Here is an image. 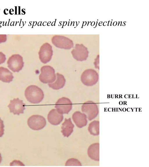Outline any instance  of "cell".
<instances>
[{
    "label": "cell",
    "mask_w": 149,
    "mask_h": 167,
    "mask_svg": "<svg viewBox=\"0 0 149 167\" xmlns=\"http://www.w3.org/2000/svg\"><path fill=\"white\" fill-rule=\"evenodd\" d=\"M24 94L27 100L34 104L40 103L44 97V94L42 90L35 85L28 86L25 91Z\"/></svg>",
    "instance_id": "cell-1"
},
{
    "label": "cell",
    "mask_w": 149,
    "mask_h": 167,
    "mask_svg": "<svg viewBox=\"0 0 149 167\" xmlns=\"http://www.w3.org/2000/svg\"><path fill=\"white\" fill-rule=\"evenodd\" d=\"M41 74L39 76L40 81L44 84L52 83L56 79V75L54 68L49 66H45L40 69Z\"/></svg>",
    "instance_id": "cell-2"
},
{
    "label": "cell",
    "mask_w": 149,
    "mask_h": 167,
    "mask_svg": "<svg viewBox=\"0 0 149 167\" xmlns=\"http://www.w3.org/2000/svg\"><path fill=\"white\" fill-rule=\"evenodd\" d=\"M8 67L14 72H18L24 66L22 57L18 54H14L10 57L7 61Z\"/></svg>",
    "instance_id": "cell-3"
},
{
    "label": "cell",
    "mask_w": 149,
    "mask_h": 167,
    "mask_svg": "<svg viewBox=\"0 0 149 167\" xmlns=\"http://www.w3.org/2000/svg\"><path fill=\"white\" fill-rule=\"evenodd\" d=\"M27 124L30 128L34 130H40L46 124L45 119L39 115H33L28 119Z\"/></svg>",
    "instance_id": "cell-4"
},
{
    "label": "cell",
    "mask_w": 149,
    "mask_h": 167,
    "mask_svg": "<svg viewBox=\"0 0 149 167\" xmlns=\"http://www.w3.org/2000/svg\"><path fill=\"white\" fill-rule=\"evenodd\" d=\"M52 41L55 46L60 48L70 49L73 46V43L71 39L63 36H54L52 38Z\"/></svg>",
    "instance_id": "cell-5"
},
{
    "label": "cell",
    "mask_w": 149,
    "mask_h": 167,
    "mask_svg": "<svg viewBox=\"0 0 149 167\" xmlns=\"http://www.w3.org/2000/svg\"><path fill=\"white\" fill-rule=\"evenodd\" d=\"M71 53L73 58L78 61L85 60L88 56L87 48L82 44H76Z\"/></svg>",
    "instance_id": "cell-6"
},
{
    "label": "cell",
    "mask_w": 149,
    "mask_h": 167,
    "mask_svg": "<svg viewBox=\"0 0 149 167\" xmlns=\"http://www.w3.org/2000/svg\"><path fill=\"white\" fill-rule=\"evenodd\" d=\"M72 104L70 100L67 97L59 99L55 103V108L60 113L68 114L72 108Z\"/></svg>",
    "instance_id": "cell-7"
},
{
    "label": "cell",
    "mask_w": 149,
    "mask_h": 167,
    "mask_svg": "<svg viewBox=\"0 0 149 167\" xmlns=\"http://www.w3.org/2000/svg\"><path fill=\"white\" fill-rule=\"evenodd\" d=\"M38 54L42 63H46L48 62L51 60L53 55L52 46L48 43H44L40 47Z\"/></svg>",
    "instance_id": "cell-8"
},
{
    "label": "cell",
    "mask_w": 149,
    "mask_h": 167,
    "mask_svg": "<svg viewBox=\"0 0 149 167\" xmlns=\"http://www.w3.org/2000/svg\"><path fill=\"white\" fill-rule=\"evenodd\" d=\"M25 106L23 100L17 98L10 100L8 107L10 112L13 113L14 115H19L20 114L24 113V111L25 109Z\"/></svg>",
    "instance_id": "cell-9"
},
{
    "label": "cell",
    "mask_w": 149,
    "mask_h": 167,
    "mask_svg": "<svg viewBox=\"0 0 149 167\" xmlns=\"http://www.w3.org/2000/svg\"><path fill=\"white\" fill-rule=\"evenodd\" d=\"M94 70L89 69L85 70L81 77V82L87 86H92L94 84Z\"/></svg>",
    "instance_id": "cell-10"
},
{
    "label": "cell",
    "mask_w": 149,
    "mask_h": 167,
    "mask_svg": "<svg viewBox=\"0 0 149 167\" xmlns=\"http://www.w3.org/2000/svg\"><path fill=\"white\" fill-rule=\"evenodd\" d=\"M63 119V115L59 113L56 109H53L51 110L47 115L48 121L54 125H58L62 121Z\"/></svg>",
    "instance_id": "cell-11"
},
{
    "label": "cell",
    "mask_w": 149,
    "mask_h": 167,
    "mask_svg": "<svg viewBox=\"0 0 149 167\" xmlns=\"http://www.w3.org/2000/svg\"><path fill=\"white\" fill-rule=\"evenodd\" d=\"M72 119L76 126L79 128L82 127L86 124V115L79 111L74 112L72 115Z\"/></svg>",
    "instance_id": "cell-12"
},
{
    "label": "cell",
    "mask_w": 149,
    "mask_h": 167,
    "mask_svg": "<svg viewBox=\"0 0 149 167\" xmlns=\"http://www.w3.org/2000/svg\"><path fill=\"white\" fill-rule=\"evenodd\" d=\"M74 126L70 118L68 119L65 118L61 127V132L63 136L68 137L72 132Z\"/></svg>",
    "instance_id": "cell-13"
},
{
    "label": "cell",
    "mask_w": 149,
    "mask_h": 167,
    "mask_svg": "<svg viewBox=\"0 0 149 167\" xmlns=\"http://www.w3.org/2000/svg\"><path fill=\"white\" fill-rule=\"evenodd\" d=\"M56 79L52 83H48L49 87L52 89L57 90L63 87L65 83V79L63 75L58 73L56 74Z\"/></svg>",
    "instance_id": "cell-14"
},
{
    "label": "cell",
    "mask_w": 149,
    "mask_h": 167,
    "mask_svg": "<svg viewBox=\"0 0 149 167\" xmlns=\"http://www.w3.org/2000/svg\"><path fill=\"white\" fill-rule=\"evenodd\" d=\"M13 78L12 73L8 69L0 67V80L9 83L13 81Z\"/></svg>",
    "instance_id": "cell-15"
},
{
    "label": "cell",
    "mask_w": 149,
    "mask_h": 167,
    "mask_svg": "<svg viewBox=\"0 0 149 167\" xmlns=\"http://www.w3.org/2000/svg\"><path fill=\"white\" fill-rule=\"evenodd\" d=\"M80 162L77 159L71 158L68 159L66 162L65 166H81Z\"/></svg>",
    "instance_id": "cell-16"
},
{
    "label": "cell",
    "mask_w": 149,
    "mask_h": 167,
    "mask_svg": "<svg viewBox=\"0 0 149 167\" xmlns=\"http://www.w3.org/2000/svg\"><path fill=\"white\" fill-rule=\"evenodd\" d=\"M4 128L3 121L0 118V137H1L4 134Z\"/></svg>",
    "instance_id": "cell-17"
},
{
    "label": "cell",
    "mask_w": 149,
    "mask_h": 167,
    "mask_svg": "<svg viewBox=\"0 0 149 167\" xmlns=\"http://www.w3.org/2000/svg\"><path fill=\"white\" fill-rule=\"evenodd\" d=\"M6 59L5 55L2 52H0V64L4 63Z\"/></svg>",
    "instance_id": "cell-18"
},
{
    "label": "cell",
    "mask_w": 149,
    "mask_h": 167,
    "mask_svg": "<svg viewBox=\"0 0 149 167\" xmlns=\"http://www.w3.org/2000/svg\"><path fill=\"white\" fill-rule=\"evenodd\" d=\"M7 40L6 35H0V43L5 42Z\"/></svg>",
    "instance_id": "cell-19"
},
{
    "label": "cell",
    "mask_w": 149,
    "mask_h": 167,
    "mask_svg": "<svg viewBox=\"0 0 149 167\" xmlns=\"http://www.w3.org/2000/svg\"><path fill=\"white\" fill-rule=\"evenodd\" d=\"M1 160H2V157L1 154L0 153V164L1 162Z\"/></svg>",
    "instance_id": "cell-20"
}]
</instances>
